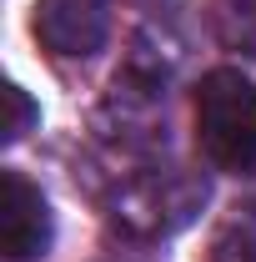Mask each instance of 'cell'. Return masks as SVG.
<instances>
[{
    "label": "cell",
    "mask_w": 256,
    "mask_h": 262,
    "mask_svg": "<svg viewBox=\"0 0 256 262\" xmlns=\"http://www.w3.org/2000/svg\"><path fill=\"white\" fill-rule=\"evenodd\" d=\"M196 146L221 171L256 166V81L236 66H216L196 86Z\"/></svg>",
    "instance_id": "cell-1"
},
{
    "label": "cell",
    "mask_w": 256,
    "mask_h": 262,
    "mask_svg": "<svg viewBox=\"0 0 256 262\" xmlns=\"http://www.w3.org/2000/svg\"><path fill=\"white\" fill-rule=\"evenodd\" d=\"M5 106H10V121H5V141H20V136H25V126H31L40 111L31 106V96H25L20 86H5Z\"/></svg>",
    "instance_id": "cell-6"
},
{
    "label": "cell",
    "mask_w": 256,
    "mask_h": 262,
    "mask_svg": "<svg viewBox=\"0 0 256 262\" xmlns=\"http://www.w3.org/2000/svg\"><path fill=\"white\" fill-rule=\"evenodd\" d=\"M211 257L216 262H256V202L231 207V217L216 227Z\"/></svg>",
    "instance_id": "cell-4"
},
{
    "label": "cell",
    "mask_w": 256,
    "mask_h": 262,
    "mask_svg": "<svg viewBox=\"0 0 256 262\" xmlns=\"http://www.w3.org/2000/svg\"><path fill=\"white\" fill-rule=\"evenodd\" d=\"M50 237H56V222L40 187L25 182L20 171H0V252L10 262H31L45 257Z\"/></svg>",
    "instance_id": "cell-2"
},
{
    "label": "cell",
    "mask_w": 256,
    "mask_h": 262,
    "mask_svg": "<svg viewBox=\"0 0 256 262\" xmlns=\"http://www.w3.org/2000/svg\"><path fill=\"white\" fill-rule=\"evenodd\" d=\"M31 26L50 56H96L111 35V15L100 0H35Z\"/></svg>",
    "instance_id": "cell-3"
},
{
    "label": "cell",
    "mask_w": 256,
    "mask_h": 262,
    "mask_svg": "<svg viewBox=\"0 0 256 262\" xmlns=\"http://www.w3.org/2000/svg\"><path fill=\"white\" fill-rule=\"evenodd\" d=\"M211 26L231 51L256 56V0H211Z\"/></svg>",
    "instance_id": "cell-5"
}]
</instances>
